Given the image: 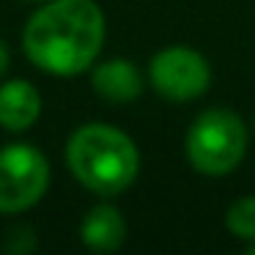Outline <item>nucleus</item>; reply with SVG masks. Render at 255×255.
Segmentation results:
<instances>
[{"mask_svg":"<svg viewBox=\"0 0 255 255\" xmlns=\"http://www.w3.org/2000/svg\"><path fill=\"white\" fill-rule=\"evenodd\" d=\"M107 22L96 0H44L22 28V50L36 69L77 77L94 69Z\"/></svg>","mask_w":255,"mask_h":255,"instance_id":"f257e3e1","label":"nucleus"},{"mask_svg":"<svg viewBox=\"0 0 255 255\" xmlns=\"http://www.w3.org/2000/svg\"><path fill=\"white\" fill-rule=\"evenodd\" d=\"M66 165L88 192L113 198L127 192L140 173V151L127 132L110 124H83L66 143Z\"/></svg>","mask_w":255,"mask_h":255,"instance_id":"f03ea898","label":"nucleus"},{"mask_svg":"<svg viewBox=\"0 0 255 255\" xmlns=\"http://www.w3.org/2000/svg\"><path fill=\"white\" fill-rule=\"evenodd\" d=\"M187 159L203 176H228L247 154V127L231 110H206L187 132Z\"/></svg>","mask_w":255,"mask_h":255,"instance_id":"7ed1b4c3","label":"nucleus"},{"mask_svg":"<svg viewBox=\"0 0 255 255\" xmlns=\"http://www.w3.org/2000/svg\"><path fill=\"white\" fill-rule=\"evenodd\" d=\"M50 162L33 143L0 148V214L14 217L41 203L50 189Z\"/></svg>","mask_w":255,"mask_h":255,"instance_id":"20e7f679","label":"nucleus"},{"mask_svg":"<svg viewBox=\"0 0 255 255\" xmlns=\"http://www.w3.org/2000/svg\"><path fill=\"white\" fill-rule=\"evenodd\" d=\"M148 80L156 94L165 99L189 102L209 91L211 69L206 58L192 47H167L151 58Z\"/></svg>","mask_w":255,"mask_h":255,"instance_id":"39448f33","label":"nucleus"},{"mask_svg":"<svg viewBox=\"0 0 255 255\" xmlns=\"http://www.w3.org/2000/svg\"><path fill=\"white\" fill-rule=\"evenodd\" d=\"M41 110H44V99L33 83L28 80L0 83V129L28 132L41 118Z\"/></svg>","mask_w":255,"mask_h":255,"instance_id":"423d86ee","label":"nucleus"},{"mask_svg":"<svg viewBox=\"0 0 255 255\" xmlns=\"http://www.w3.org/2000/svg\"><path fill=\"white\" fill-rule=\"evenodd\" d=\"M91 85L96 96H102L107 105H129L143 94V74L127 58H110V61L94 63Z\"/></svg>","mask_w":255,"mask_h":255,"instance_id":"0eeeda50","label":"nucleus"},{"mask_svg":"<svg viewBox=\"0 0 255 255\" xmlns=\"http://www.w3.org/2000/svg\"><path fill=\"white\" fill-rule=\"evenodd\" d=\"M80 239L94 253H116L127 239V220L110 203H99L83 217Z\"/></svg>","mask_w":255,"mask_h":255,"instance_id":"6e6552de","label":"nucleus"},{"mask_svg":"<svg viewBox=\"0 0 255 255\" xmlns=\"http://www.w3.org/2000/svg\"><path fill=\"white\" fill-rule=\"evenodd\" d=\"M225 225L233 236L255 242V198H239L236 203L228 209Z\"/></svg>","mask_w":255,"mask_h":255,"instance_id":"1a4fd4ad","label":"nucleus"},{"mask_svg":"<svg viewBox=\"0 0 255 255\" xmlns=\"http://www.w3.org/2000/svg\"><path fill=\"white\" fill-rule=\"evenodd\" d=\"M8 66H11V55H8V47H6V41L0 39V77L8 72Z\"/></svg>","mask_w":255,"mask_h":255,"instance_id":"9d476101","label":"nucleus"},{"mask_svg":"<svg viewBox=\"0 0 255 255\" xmlns=\"http://www.w3.org/2000/svg\"><path fill=\"white\" fill-rule=\"evenodd\" d=\"M28 3H44V0H28Z\"/></svg>","mask_w":255,"mask_h":255,"instance_id":"9b49d317","label":"nucleus"},{"mask_svg":"<svg viewBox=\"0 0 255 255\" xmlns=\"http://www.w3.org/2000/svg\"><path fill=\"white\" fill-rule=\"evenodd\" d=\"M250 253H255V244H253V247H250Z\"/></svg>","mask_w":255,"mask_h":255,"instance_id":"f8f14e48","label":"nucleus"}]
</instances>
